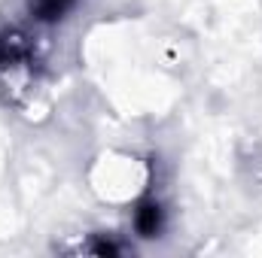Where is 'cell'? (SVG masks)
<instances>
[{
    "label": "cell",
    "instance_id": "cell-1",
    "mask_svg": "<svg viewBox=\"0 0 262 258\" xmlns=\"http://www.w3.org/2000/svg\"><path fill=\"white\" fill-rule=\"evenodd\" d=\"M134 225L143 237H156L159 228H162V207L156 200H143L134 213Z\"/></svg>",
    "mask_w": 262,
    "mask_h": 258
},
{
    "label": "cell",
    "instance_id": "cell-2",
    "mask_svg": "<svg viewBox=\"0 0 262 258\" xmlns=\"http://www.w3.org/2000/svg\"><path fill=\"white\" fill-rule=\"evenodd\" d=\"M73 0H34V12L40 18H58Z\"/></svg>",
    "mask_w": 262,
    "mask_h": 258
}]
</instances>
